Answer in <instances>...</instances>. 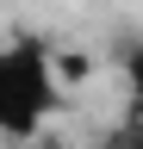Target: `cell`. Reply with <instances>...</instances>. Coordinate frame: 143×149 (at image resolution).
Returning a JSON list of instances; mask_svg holds the SVG:
<instances>
[{
  "label": "cell",
  "mask_w": 143,
  "mask_h": 149,
  "mask_svg": "<svg viewBox=\"0 0 143 149\" xmlns=\"http://www.w3.org/2000/svg\"><path fill=\"white\" fill-rule=\"evenodd\" d=\"M106 149H143V112H137V106H131V118L112 130V143H106Z\"/></svg>",
  "instance_id": "cell-3"
},
{
  "label": "cell",
  "mask_w": 143,
  "mask_h": 149,
  "mask_svg": "<svg viewBox=\"0 0 143 149\" xmlns=\"http://www.w3.org/2000/svg\"><path fill=\"white\" fill-rule=\"evenodd\" d=\"M124 87H131V106L143 112V44L124 50Z\"/></svg>",
  "instance_id": "cell-2"
},
{
  "label": "cell",
  "mask_w": 143,
  "mask_h": 149,
  "mask_svg": "<svg viewBox=\"0 0 143 149\" xmlns=\"http://www.w3.org/2000/svg\"><path fill=\"white\" fill-rule=\"evenodd\" d=\"M56 106H62V81L50 62V44H38V37L0 44V137H13V143L44 137Z\"/></svg>",
  "instance_id": "cell-1"
}]
</instances>
